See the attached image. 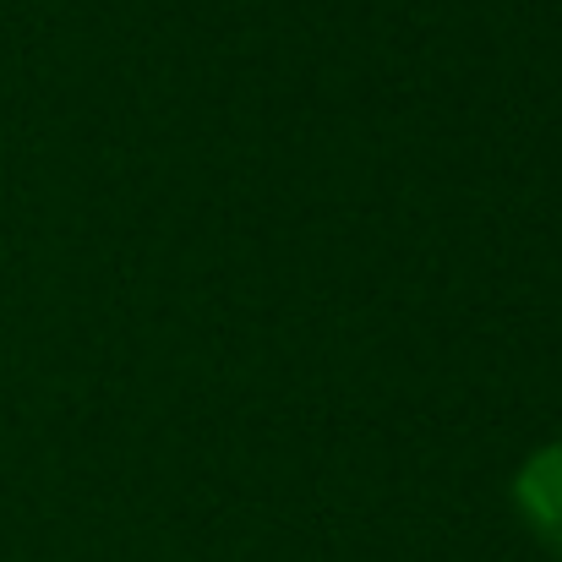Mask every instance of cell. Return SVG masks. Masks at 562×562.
I'll use <instances>...</instances> for the list:
<instances>
[{
  "label": "cell",
  "mask_w": 562,
  "mask_h": 562,
  "mask_svg": "<svg viewBox=\"0 0 562 562\" xmlns=\"http://www.w3.org/2000/svg\"><path fill=\"white\" fill-rule=\"evenodd\" d=\"M514 503H519L525 525L552 552H562V442L525 459V470L514 475Z\"/></svg>",
  "instance_id": "cell-1"
}]
</instances>
